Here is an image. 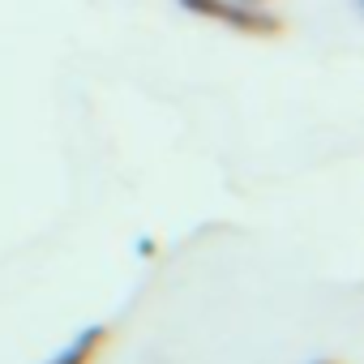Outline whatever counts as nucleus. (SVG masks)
Masks as SVG:
<instances>
[{"mask_svg": "<svg viewBox=\"0 0 364 364\" xmlns=\"http://www.w3.org/2000/svg\"><path fill=\"white\" fill-rule=\"evenodd\" d=\"M176 5L185 9V14H193V18L223 22V26H232V31H240L249 39H274V35H283V18L249 5V0H176Z\"/></svg>", "mask_w": 364, "mask_h": 364, "instance_id": "nucleus-1", "label": "nucleus"}, {"mask_svg": "<svg viewBox=\"0 0 364 364\" xmlns=\"http://www.w3.org/2000/svg\"><path fill=\"white\" fill-rule=\"evenodd\" d=\"M107 343H112V330L107 326H86L65 351H56L48 364H95L103 351H107Z\"/></svg>", "mask_w": 364, "mask_h": 364, "instance_id": "nucleus-2", "label": "nucleus"}, {"mask_svg": "<svg viewBox=\"0 0 364 364\" xmlns=\"http://www.w3.org/2000/svg\"><path fill=\"white\" fill-rule=\"evenodd\" d=\"M137 253H141V257H154V253H159V245H154V240H150V236H146V240H141V245H137Z\"/></svg>", "mask_w": 364, "mask_h": 364, "instance_id": "nucleus-3", "label": "nucleus"}, {"mask_svg": "<svg viewBox=\"0 0 364 364\" xmlns=\"http://www.w3.org/2000/svg\"><path fill=\"white\" fill-rule=\"evenodd\" d=\"M309 364H338V360H309Z\"/></svg>", "mask_w": 364, "mask_h": 364, "instance_id": "nucleus-4", "label": "nucleus"}, {"mask_svg": "<svg viewBox=\"0 0 364 364\" xmlns=\"http://www.w3.org/2000/svg\"><path fill=\"white\" fill-rule=\"evenodd\" d=\"M249 5H257V0H249Z\"/></svg>", "mask_w": 364, "mask_h": 364, "instance_id": "nucleus-5", "label": "nucleus"}]
</instances>
